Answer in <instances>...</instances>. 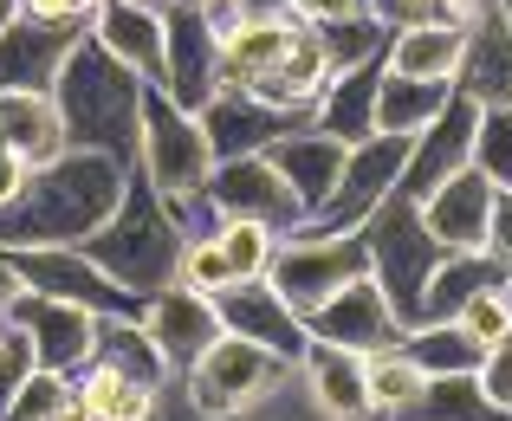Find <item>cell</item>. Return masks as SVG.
Here are the masks:
<instances>
[{
	"label": "cell",
	"instance_id": "cell-1",
	"mask_svg": "<svg viewBox=\"0 0 512 421\" xmlns=\"http://www.w3.org/2000/svg\"><path fill=\"white\" fill-rule=\"evenodd\" d=\"M124 162L91 156V149H65L59 162L26 175V188L0 208V247H85L91 234H104L117 208L130 195Z\"/></svg>",
	"mask_w": 512,
	"mask_h": 421
},
{
	"label": "cell",
	"instance_id": "cell-2",
	"mask_svg": "<svg viewBox=\"0 0 512 421\" xmlns=\"http://www.w3.org/2000/svg\"><path fill=\"white\" fill-rule=\"evenodd\" d=\"M143 91H150V85H143L124 59H111L98 39H85V46L65 59L59 85H52V104H59V117H65V143L137 169Z\"/></svg>",
	"mask_w": 512,
	"mask_h": 421
},
{
	"label": "cell",
	"instance_id": "cell-3",
	"mask_svg": "<svg viewBox=\"0 0 512 421\" xmlns=\"http://www.w3.org/2000/svg\"><path fill=\"white\" fill-rule=\"evenodd\" d=\"M182 247H188V234H182V221H175V208L143 175H130V195H124V208L104 221V234L85 240V253L124 285L130 298H150V292H163V285H175Z\"/></svg>",
	"mask_w": 512,
	"mask_h": 421
},
{
	"label": "cell",
	"instance_id": "cell-4",
	"mask_svg": "<svg viewBox=\"0 0 512 421\" xmlns=\"http://www.w3.org/2000/svg\"><path fill=\"white\" fill-rule=\"evenodd\" d=\"M292 370H299L292 357H279V350L253 344V337H240V331H221L182 370V396H188V409H195V415L234 421V415L260 409L266 396H279V389L292 383Z\"/></svg>",
	"mask_w": 512,
	"mask_h": 421
},
{
	"label": "cell",
	"instance_id": "cell-5",
	"mask_svg": "<svg viewBox=\"0 0 512 421\" xmlns=\"http://www.w3.org/2000/svg\"><path fill=\"white\" fill-rule=\"evenodd\" d=\"M208 169H214V149L201 117L182 111L163 85H150L143 91V124H137V175L163 201H195L208 195Z\"/></svg>",
	"mask_w": 512,
	"mask_h": 421
},
{
	"label": "cell",
	"instance_id": "cell-6",
	"mask_svg": "<svg viewBox=\"0 0 512 421\" xmlns=\"http://www.w3.org/2000/svg\"><path fill=\"white\" fill-rule=\"evenodd\" d=\"M357 234L370 240V273L389 292L402 331H415V324H422V292H428V279H435V266H441V247L422 227V208H415L409 195H389Z\"/></svg>",
	"mask_w": 512,
	"mask_h": 421
},
{
	"label": "cell",
	"instance_id": "cell-7",
	"mask_svg": "<svg viewBox=\"0 0 512 421\" xmlns=\"http://www.w3.org/2000/svg\"><path fill=\"white\" fill-rule=\"evenodd\" d=\"M350 279H370V240L363 234H292L286 247H279L273 273H266V285H273L299 318H312V311L325 305L331 292H344Z\"/></svg>",
	"mask_w": 512,
	"mask_h": 421
},
{
	"label": "cell",
	"instance_id": "cell-8",
	"mask_svg": "<svg viewBox=\"0 0 512 421\" xmlns=\"http://www.w3.org/2000/svg\"><path fill=\"white\" fill-rule=\"evenodd\" d=\"M409 149H415V137H363L344 156V175H338V188H331V201L299 227V234H357V227L402 188Z\"/></svg>",
	"mask_w": 512,
	"mask_h": 421
},
{
	"label": "cell",
	"instance_id": "cell-9",
	"mask_svg": "<svg viewBox=\"0 0 512 421\" xmlns=\"http://www.w3.org/2000/svg\"><path fill=\"white\" fill-rule=\"evenodd\" d=\"M13 273H20L26 292L85 305V311H98V318H130V311L143 305V298H130L85 247H13Z\"/></svg>",
	"mask_w": 512,
	"mask_h": 421
},
{
	"label": "cell",
	"instance_id": "cell-10",
	"mask_svg": "<svg viewBox=\"0 0 512 421\" xmlns=\"http://www.w3.org/2000/svg\"><path fill=\"white\" fill-rule=\"evenodd\" d=\"M7 324L33 344L39 370H59V376H78L91 363V344H98V311L65 305V298H46V292H20L7 305Z\"/></svg>",
	"mask_w": 512,
	"mask_h": 421
},
{
	"label": "cell",
	"instance_id": "cell-11",
	"mask_svg": "<svg viewBox=\"0 0 512 421\" xmlns=\"http://www.w3.org/2000/svg\"><path fill=\"white\" fill-rule=\"evenodd\" d=\"M208 201H214V214H253V221H266L273 234H286V240L305 227V201L292 195V182L266 156L214 162V169H208Z\"/></svg>",
	"mask_w": 512,
	"mask_h": 421
},
{
	"label": "cell",
	"instance_id": "cell-12",
	"mask_svg": "<svg viewBox=\"0 0 512 421\" xmlns=\"http://www.w3.org/2000/svg\"><path fill=\"white\" fill-rule=\"evenodd\" d=\"M91 39V26L72 20H33V13H13L7 33H0V85L7 91H52L78 46Z\"/></svg>",
	"mask_w": 512,
	"mask_h": 421
},
{
	"label": "cell",
	"instance_id": "cell-13",
	"mask_svg": "<svg viewBox=\"0 0 512 421\" xmlns=\"http://www.w3.org/2000/svg\"><path fill=\"white\" fill-rule=\"evenodd\" d=\"M312 124V111H279V104H260L253 91H214L208 111H201V130H208L214 162H234V156H266L279 137Z\"/></svg>",
	"mask_w": 512,
	"mask_h": 421
},
{
	"label": "cell",
	"instance_id": "cell-14",
	"mask_svg": "<svg viewBox=\"0 0 512 421\" xmlns=\"http://www.w3.org/2000/svg\"><path fill=\"white\" fill-rule=\"evenodd\" d=\"M305 331L325 337V344L357 350V357L402 344V318H396V305H389V292L376 285V273H370V279H350L344 292H331L325 305L305 318Z\"/></svg>",
	"mask_w": 512,
	"mask_h": 421
},
{
	"label": "cell",
	"instance_id": "cell-15",
	"mask_svg": "<svg viewBox=\"0 0 512 421\" xmlns=\"http://www.w3.org/2000/svg\"><path fill=\"white\" fill-rule=\"evenodd\" d=\"M169 52H163V91L182 111H208L214 78H221V33L201 7H169Z\"/></svg>",
	"mask_w": 512,
	"mask_h": 421
},
{
	"label": "cell",
	"instance_id": "cell-16",
	"mask_svg": "<svg viewBox=\"0 0 512 421\" xmlns=\"http://www.w3.org/2000/svg\"><path fill=\"white\" fill-rule=\"evenodd\" d=\"M493 195H500V188L467 162V169H454L441 188H428L415 208H422V227L435 234L441 253H480L487 247V227H493Z\"/></svg>",
	"mask_w": 512,
	"mask_h": 421
},
{
	"label": "cell",
	"instance_id": "cell-17",
	"mask_svg": "<svg viewBox=\"0 0 512 421\" xmlns=\"http://www.w3.org/2000/svg\"><path fill=\"white\" fill-rule=\"evenodd\" d=\"M474 130H480V104L461 98V91H448V104L435 111V124L415 137L409 169H402V188H396V195L422 201L428 188H441L454 169H467V162H474Z\"/></svg>",
	"mask_w": 512,
	"mask_h": 421
},
{
	"label": "cell",
	"instance_id": "cell-18",
	"mask_svg": "<svg viewBox=\"0 0 512 421\" xmlns=\"http://www.w3.org/2000/svg\"><path fill=\"white\" fill-rule=\"evenodd\" d=\"M137 318H143V331L156 337V350H163V363H169L175 376H182L188 363H195L201 350L227 331L221 311H214V298L188 292V285H163V292H150L137 305Z\"/></svg>",
	"mask_w": 512,
	"mask_h": 421
},
{
	"label": "cell",
	"instance_id": "cell-19",
	"mask_svg": "<svg viewBox=\"0 0 512 421\" xmlns=\"http://www.w3.org/2000/svg\"><path fill=\"white\" fill-rule=\"evenodd\" d=\"M214 311H221L227 331L253 337V344L279 350V357H292V363H299V357H305V344H312L305 318H299V311H292L266 279H240V285H227V292L214 298Z\"/></svg>",
	"mask_w": 512,
	"mask_h": 421
},
{
	"label": "cell",
	"instance_id": "cell-20",
	"mask_svg": "<svg viewBox=\"0 0 512 421\" xmlns=\"http://www.w3.org/2000/svg\"><path fill=\"white\" fill-rule=\"evenodd\" d=\"M169 7H137V0H104L91 39H98L111 59H124L143 85H163V52H169Z\"/></svg>",
	"mask_w": 512,
	"mask_h": 421
},
{
	"label": "cell",
	"instance_id": "cell-21",
	"mask_svg": "<svg viewBox=\"0 0 512 421\" xmlns=\"http://www.w3.org/2000/svg\"><path fill=\"white\" fill-rule=\"evenodd\" d=\"M454 91L474 98L480 111H512V26L493 0V13L480 26H467V52L461 72H454Z\"/></svg>",
	"mask_w": 512,
	"mask_h": 421
},
{
	"label": "cell",
	"instance_id": "cell-22",
	"mask_svg": "<svg viewBox=\"0 0 512 421\" xmlns=\"http://www.w3.org/2000/svg\"><path fill=\"white\" fill-rule=\"evenodd\" d=\"M344 156H350V143L325 137V130H312V124L266 149V162H273V169L292 182V195L305 201V221L331 201V188H338V175H344Z\"/></svg>",
	"mask_w": 512,
	"mask_h": 421
},
{
	"label": "cell",
	"instance_id": "cell-23",
	"mask_svg": "<svg viewBox=\"0 0 512 421\" xmlns=\"http://www.w3.org/2000/svg\"><path fill=\"white\" fill-rule=\"evenodd\" d=\"M299 376H305L312 402H318L331 421H376V415H370V383H363V357H357V350L312 337V344H305V357H299Z\"/></svg>",
	"mask_w": 512,
	"mask_h": 421
},
{
	"label": "cell",
	"instance_id": "cell-24",
	"mask_svg": "<svg viewBox=\"0 0 512 421\" xmlns=\"http://www.w3.org/2000/svg\"><path fill=\"white\" fill-rule=\"evenodd\" d=\"M331 78H338V65H331V39L318 33V26H299V39H292L286 59L253 85V98L279 104V111H312V104L325 98Z\"/></svg>",
	"mask_w": 512,
	"mask_h": 421
},
{
	"label": "cell",
	"instance_id": "cell-25",
	"mask_svg": "<svg viewBox=\"0 0 512 421\" xmlns=\"http://www.w3.org/2000/svg\"><path fill=\"white\" fill-rule=\"evenodd\" d=\"M305 20H240L221 33V78H214V91H253L266 72H273L279 59H286V46L299 39Z\"/></svg>",
	"mask_w": 512,
	"mask_h": 421
},
{
	"label": "cell",
	"instance_id": "cell-26",
	"mask_svg": "<svg viewBox=\"0 0 512 421\" xmlns=\"http://www.w3.org/2000/svg\"><path fill=\"white\" fill-rule=\"evenodd\" d=\"M0 137L13 143V156H20L26 169H46V162H59L65 149H72L52 91H7L0 85Z\"/></svg>",
	"mask_w": 512,
	"mask_h": 421
},
{
	"label": "cell",
	"instance_id": "cell-27",
	"mask_svg": "<svg viewBox=\"0 0 512 421\" xmlns=\"http://www.w3.org/2000/svg\"><path fill=\"white\" fill-rule=\"evenodd\" d=\"M376 85H383V59H363L350 72H338L325 85V98L312 104V130H325V137H338L350 149L376 137Z\"/></svg>",
	"mask_w": 512,
	"mask_h": 421
},
{
	"label": "cell",
	"instance_id": "cell-28",
	"mask_svg": "<svg viewBox=\"0 0 512 421\" xmlns=\"http://www.w3.org/2000/svg\"><path fill=\"white\" fill-rule=\"evenodd\" d=\"M461 52H467V33L448 20H435V13H422L415 26H402V33H389V52L383 65L402 78H428V85H454V72H461Z\"/></svg>",
	"mask_w": 512,
	"mask_h": 421
},
{
	"label": "cell",
	"instance_id": "cell-29",
	"mask_svg": "<svg viewBox=\"0 0 512 421\" xmlns=\"http://www.w3.org/2000/svg\"><path fill=\"white\" fill-rule=\"evenodd\" d=\"M506 279H512V266H500L487 247H480V253H441L435 279H428V292H422V324H448V318H461L467 298L493 292V285H506Z\"/></svg>",
	"mask_w": 512,
	"mask_h": 421
},
{
	"label": "cell",
	"instance_id": "cell-30",
	"mask_svg": "<svg viewBox=\"0 0 512 421\" xmlns=\"http://www.w3.org/2000/svg\"><path fill=\"white\" fill-rule=\"evenodd\" d=\"M169 383H143L130 370H111V363H85L72 376V396L85 402L91 421H156V402H163Z\"/></svg>",
	"mask_w": 512,
	"mask_h": 421
},
{
	"label": "cell",
	"instance_id": "cell-31",
	"mask_svg": "<svg viewBox=\"0 0 512 421\" xmlns=\"http://www.w3.org/2000/svg\"><path fill=\"white\" fill-rule=\"evenodd\" d=\"M454 85H428V78H402L383 65V85H376V137H422L435 124V111L448 104Z\"/></svg>",
	"mask_w": 512,
	"mask_h": 421
},
{
	"label": "cell",
	"instance_id": "cell-32",
	"mask_svg": "<svg viewBox=\"0 0 512 421\" xmlns=\"http://www.w3.org/2000/svg\"><path fill=\"white\" fill-rule=\"evenodd\" d=\"M363 383H370V415L402 421L415 402H422L428 370H422V363H415L402 344H389V350H370V357H363Z\"/></svg>",
	"mask_w": 512,
	"mask_h": 421
},
{
	"label": "cell",
	"instance_id": "cell-33",
	"mask_svg": "<svg viewBox=\"0 0 512 421\" xmlns=\"http://www.w3.org/2000/svg\"><path fill=\"white\" fill-rule=\"evenodd\" d=\"M91 363H111V370H130L143 383H175V370L163 363L156 337L143 331V318H98V344H91Z\"/></svg>",
	"mask_w": 512,
	"mask_h": 421
},
{
	"label": "cell",
	"instance_id": "cell-34",
	"mask_svg": "<svg viewBox=\"0 0 512 421\" xmlns=\"http://www.w3.org/2000/svg\"><path fill=\"white\" fill-rule=\"evenodd\" d=\"M402 350H409L428 376H474L480 357H487V350H480L454 318L448 324H415V331H402Z\"/></svg>",
	"mask_w": 512,
	"mask_h": 421
},
{
	"label": "cell",
	"instance_id": "cell-35",
	"mask_svg": "<svg viewBox=\"0 0 512 421\" xmlns=\"http://www.w3.org/2000/svg\"><path fill=\"white\" fill-rule=\"evenodd\" d=\"M214 240H221V253L234 260L240 279H266L279 260V247H286V234H273L266 221H253V214H221L214 221Z\"/></svg>",
	"mask_w": 512,
	"mask_h": 421
},
{
	"label": "cell",
	"instance_id": "cell-36",
	"mask_svg": "<svg viewBox=\"0 0 512 421\" xmlns=\"http://www.w3.org/2000/svg\"><path fill=\"white\" fill-rule=\"evenodd\" d=\"M402 421H506V415L480 396V376H428L422 402Z\"/></svg>",
	"mask_w": 512,
	"mask_h": 421
},
{
	"label": "cell",
	"instance_id": "cell-37",
	"mask_svg": "<svg viewBox=\"0 0 512 421\" xmlns=\"http://www.w3.org/2000/svg\"><path fill=\"white\" fill-rule=\"evenodd\" d=\"M175 285H188V292H201V298H221L227 285H240V273H234V260L221 253V240L201 234V240H188V247H182Z\"/></svg>",
	"mask_w": 512,
	"mask_h": 421
},
{
	"label": "cell",
	"instance_id": "cell-38",
	"mask_svg": "<svg viewBox=\"0 0 512 421\" xmlns=\"http://www.w3.org/2000/svg\"><path fill=\"white\" fill-rule=\"evenodd\" d=\"M65 402H72V376H59V370H26V383L13 389V402H7V415L0 421H52L65 409Z\"/></svg>",
	"mask_w": 512,
	"mask_h": 421
},
{
	"label": "cell",
	"instance_id": "cell-39",
	"mask_svg": "<svg viewBox=\"0 0 512 421\" xmlns=\"http://www.w3.org/2000/svg\"><path fill=\"white\" fill-rule=\"evenodd\" d=\"M474 169L493 188H512V111H480L474 130Z\"/></svg>",
	"mask_w": 512,
	"mask_h": 421
},
{
	"label": "cell",
	"instance_id": "cell-40",
	"mask_svg": "<svg viewBox=\"0 0 512 421\" xmlns=\"http://www.w3.org/2000/svg\"><path fill=\"white\" fill-rule=\"evenodd\" d=\"M454 324H461V331L474 337L480 350H500L506 337H512V292H506V285H493V292L467 298V311H461Z\"/></svg>",
	"mask_w": 512,
	"mask_h": 421
},
{
	"label": "cell",
	"instance_id": "cell-41",
	"mask_svg": "<svg viewBox=\"0 0 512 421\" xmlns=\"http://www.w3.org/2000/svg\"><path fill=\"white\" fill-rule=\"evenodd\" d=\"M26 370H33V344H26L13 324H0V415H7L13 389L26 383Z\"/></svg>",
	"mask_w": 512,
	"mask_h": 421
},
{
	"label": "cell",
	"instance_id": "cell-42",
	"mask_svg": "<svg viewBox=\"0 0 512 421\" xmlns=\"http://www.w3.org/2000/svg\"><path fill=\"white\" fill-rule=\"evenodd\" d=\"M474 376H480V396H487L493 409L512 421V337H506L500 350H487V357H480V370H474Z\"/></svg>",
	"mask_w": 512,
	"mask_h": 421
},
{
	"label": "cell",
	"instance_id": "cell-43",
	"mask_svg": "<svg viewBox=\"0 0 512 421\" xmlns=\"http://www.w3.org/2000/svg\"><path fill=\"white\" fill-rule=\"evenodd\" d=\"M292 20H305V26H318V33H331V26L370 20V0H292Z\"/></svg>",
	"mask_w": 512,
	"mask_h": 421
},
{
	"label": "cell",
	"instance_id": "cell-44",
	"mask_svg": "<svg viewBox=\"0 0 512 421\" xmlns=\"http://www.w3.org/2000/svg\"><path fill=\"white\" fill-rule=\"evenodd\" d=\"M98 7L104 0H20V13H33V20H72V26H91Z\"/></svg>",
	"mask_w": 512,
	"mask_h": 421
},
{
	"label": "cell",
	"instance_id": "cell-45",
	"mask_svg": "<svg viewBox=\"0 0 512 421\" xmlns=\"http://www.w3.org/2000/svg\"><path fill=\"white\" fill-rule=\"evenodd\" d=\"M487 253L500 266H512V188L493 195V227H487Z\"/></svg>",
	"mask_w": 512,
	"mask_h": 421
},
{
	"label": "cell",
	"instance_id": "cell-46",
	"mask_svg": "<svg viewBox=\"0 0 512 421\" xmlns=\"http://www.w3.org/2000/svg\"><path fill=\"white\" fill-rule=\"evenodd\" d=\"M428 13H435V20H448V26H480L493 13V0H428Z\"/></svg>",
	"mask_w": 512,
	"mask_h": 421
},
{
	"label": "cell",
	"instance_id": "cell-47",
	"mask_svg": "<svg viewBox=\"0 0 512 421\" xmlns=\"http://www.w3.org/2000/svg\"><path fill=\"white\" fill-rule=\"evenodd\" d=\"M26 175H33V169H26V162L13 156V143L0 137V208H7V201H13V195L26 188Z\"/></svg>",
	"mask_w": 512,
	"mask_h": 421
},
{
	"label": "cell",
	"instance_id": "cell-48",
	"mask_svg": "<svg viewBox=\"0 0 512 421\" xmlns=\"http://www.w3.org/2000/svg\"><path fill=\"white\" fill-rule=\"evenodd\" d=\"M234 13L240 20H286L292 0H234Z\"/></svg>",
	"mask_w": 512,
	"mask_h": 421
},
{
	"label": "cell",
	"instance_id": "cell-49",
	"mask_svg": "<svg viewBox=\"0 0 512 421\" xmlns=\"http://www.w3.org/2000/svg\"><path fill=\"white\" fill-rule=\"evenodd\" d=\"M20 292H26V285H20V273H13V253L0 247V324H7V305H13Z\"/></svg>",
	"mask_w": 512,
	"mask_h": 421
},
{
	"label": "cell",
	"instance_id": "cell-50",
	"mask_svg": "<svg viewBox=\"0 0 512 421\" xmlns=\"http://www.w3.org/2000/svg\"><path fill=\"white\" fill-rule=\"evenodd\" d=\"M20 13V0H0V33H7V20Z\"/></svg>",
	"mask_w": 512,
	"mask_h": 421
},
{
	"label": "cell",
	"instance_id": "cell-51",
	"mask_svg": "<svg viewBox=\"0 0 512 421\" xmlns=\"http://www.w3.org/2000/svg\"><path fill=\"white\" fill-rule=\"evenodd\" d=\"M163 7H214V0H163Z\"/></svg>",
	"mask_w": 512,
	"mask_h": 421
},
{
	"label": "cell",
	"instance_id": "cell-52",
	"mask_svg": "<svg viewBox=\"0 0 512 421\" xmlns=\"http://www.w3.org/2000/svg\"><path fill=\"white\" fill-rule=\"evenodd\" d=\"M500 13H506V26H512V0H500Z\"/></svg>",
	"mask_w": 512,
	"mask_h": 421
},
{
	"label": "cell",
	"instance_id": "cell-53",
	"mask_svg": "<svg viewBox=\"0 0 512 421\" xmlns=\"http://www.w3.org/2000/svg\"><path fill=\"white\" fill-rule=\"evenodd\" d=\"M137 7H163V0H137Z\"/></svg>",
	"mask_w": 512,
	"mask_h": 421
},
{
	"label": "cell",
	"instance_id": "cell-54",
	"mask_svg": "<svg viewBox=\"0 0 512 421\" xmlns=\"http://www.w3.org/2000/svg\"><path fill=\"white\" fill-rule=\"evenodd\" d=\"M415 7H428V0H415Z\"/></svg>",
	"mask_w": 512,
	"mask_h": 421
}]
</instances>
